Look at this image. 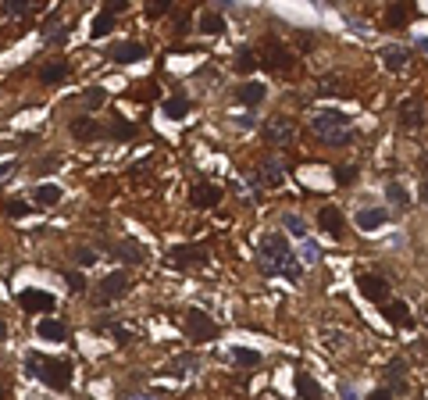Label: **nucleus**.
<instances>
[{
	"instance_id": "1",
	"label": "nucleus",
	"mask_w": 428,
	"mask_h": 400,
	"mask_svg": "<svg viewBox=\"0 0 428 400\" xmlns=\"http://www.w3.org/2000/svg\"><path fill=\"white\" fill-rule=\"evenodd\" d=\"M257 261H261V272L264 275H282V279L296 283L303 268L296 261V254L289 251V243L282 232H264L261 236V251H257Z\"/></svg>"
},
{
	"instance_id": "2",
	"label": "nucleus",
	"mask_w": 428,
	"mask_h": 400,
	"mask_svg": "<svg viewBox=\"0 0 428 400\" xmlns=\"http://www.w3.org/2000/svg\"><path fill=\"white\" fill-rule=\"evenodd\" d=\"M311 129H314V136L325 140L328 147H346V143L353 140V121H350V114L339 111V108L318 111V114L311 118Z\"/></svg>"
},
{
	"instance_id": "3",
	"label": "nucleus",
	"mask_w": 428,
	"mask_h": 400,
	"mask_svg": "<svg viewBox=\"0 0 428 400\" xmlns=\"http://www.w3.org/2000/svg\"><path fill=\"white\" fill-rule=\"evenodd\" d=\"M25 368H29V376L43 379L50 390H68L72 386V372H75L68 357H43V354H29Z\"/></svg>"
},
{
	"instance_id": "4",
	"label": "nucleus",
	"mask_w": 428,
	"mask_h": 400,
	"mask_svg": "<svg viewBox=\"0 0 428 400\" xmlns=\"http://www.w3.org/2000/svg\"><path fill=\"white\" fill-rule=\"evenodd\" d=\"M264 136H268L271 147H289L296 140V121L289 114H275V118L264 121Z\"/></svg>"
},
{
	"instance_id": "5",
	"label": "nucleus",
	"mask_w": 428,
	"mask_h": 400,
	"mask_svg": "<svg viewBox=\"0 0 428 400\" xmlns=\"http://www.w3.org/2000/svg\"><path fill=\"white\" fill-rule=\"evenodd\" d=\"M186 336L193 343H207V340H214V336H218V325H214V318H207L204 311H197V307H190L186 311Z\"/></svg>"
},
{
	"instance_id": "6",
	"label": "nucleus",
	"mask_w": 428,
	"mask_h": 400,
	"mask_svg": "<svg viewBox=\"0 0 428 400\" xmlns=\"http://www.w3.org/2000/svg\"><path fill=\"white\" fill-rule=\"evenodd\" d=\"M125 290H129V272H111V275H104L100 279V286H97V304H111V300H118V297H125Z\"/></svg>"
},
{
	"instance_id": "7",
	"label": "nucleus",
	"mask_w": 428,
	"mask_h": 400,
	"mask_svg": "<svg viewBox=\"0 0 428 400\" xmlns=\"http://www.w3.org/2000/svg\"><path fill=\"white\" fill-rule=\"evenodd\" d=\"M293 50L289 47H282L279 40H268L264 43V61H261V65L268 68V72H289L293 68Z\"/></svg>"
},
{
	"instance_id": "8",
	"label": "nucleus",
	"mask_w": 428,
	"mask_h": 400,
	"mask_svg": "<svg viewBox=\"0 0 428 400\" xmlns=\"http://www.w3.org/2000/svg\"><path fill=\"white\" fill-rule=\"evenodd\" d=\"M357 290L368 300H375V304H389V283L382 279L379 272H360L357 275Z\"/></svg>"
},
{
	"instance_id": "9",
	"label": "nucleus",
	"mask_w": 428,
	"mask_h": 400,
	"mask_svg": "<svg viewBox=\"0 0 428 400\" xmlns=\"http://www.w3.org/2000/svg\"><path fill=\"white\" fill-rule=\"evenodd\" d=\"M168 258L175 268H204L211 261V251L207 247H171Z\"/></svg>"
},
{
	"instance_id": "10",
	"label": "nucleus",
	"mask_w": 428,
	"mask_h": 400,
	"mask_svg": "<svg viewBox=\"0 0 428 400\" xmlns=\"http://www.w3.org/2000/svg\"><path fill=\"white\" fill-rule=\"evenodd\" d=\"M282 179H286V158L282 154H268L261 161V182L275 190V186H282Z\"/></svg>"
},
{
	"instance_id": "11",
	"label": "nucleus",
	"mask_w": 428,
	"mask_h": 400,
	"mask_svg": "<svg viewBox=\"0 0 428 400\" xmlns=\"http://www.w3.org/2000/svg\"><path fill=\"white\" fill-rule=\"evenodd\" d=\"M318 225H321V232H328L332 239H343V232H346L343 211H339V207H332V204L318 211Z\"/></svg>"
},
{
	"instance_id": "12",
	"label": "nucleus",
	"mask_w": 428,
	"mask_h": 400,
	"mask_svg": "<svg viewBox=\"0 0 428 400\" xmlns=\"http://www.w3.org/2000/svg\"><path fill=\"white\" fill-rule=\"evenodd\" d=\"M218 200H222V186H214V182H207V179L193 182V190H190V204L193 207H214Z\"/></svg>"
},
{
	"instance_id": "13",
	"label": "nucleus",
	"mask_w": 428,
	"mask_h": 400,
	"mask_svg": "<svg viewBox=\"0 0 428 400\" xmlns=\"http://www.w3.org/2000/svg\"><path fill=\"white\" fill-rule=\"evenodd\" d=\"M400 129H404V133L425 129V108H421L418 101H404V104H400Z\"/></svg>"
},
{
	"instance_id": "14",
	"label": "nucleus",
	"mask_w": 428,
	"mask_h": 400,
	"mask_svg": "<svg viewBox=\"0 0 428 400\" xmlns=\"http://www.w3.org/2000/svg\"><path fill=\"white\" fill-rule=\"evenodd\" d=\"M18 304L25 307V311H40V315H43V311H54V304H57V300H54L47 290H22Z\"/></svg>"
},
{
	"instance_id": "15",
	"label": "nucleus",
	"mask_w": 428,
	"mask_h": 400,
	"mask_svg": "<svg viewBox=\"0 0 428 400\" xmlns=\"http://www.w3.org/2000/svg\"><path fill=\"white\" fill-rule=\"evenodd\" d=\"M107 57H111V61H118V65H129V61H143V57H146V47H143V43H136V40H129V43L111 47V50H107Z\"/></svg>"
},
{
	"instance_id": "16",
	"label": "nucleus",
	"mask_w": 428,
	"mask_h": 400,
	"mask_svg": "<svg viewBox=\"0 0 428 400\" xmlns=\"http://www.w3.org/2000/svg\"><path fill=\"white\" fill-rule=\"evenodd\" d=\"M385 376H389V393H407V361L404 357H392Z\"/></svg>"
},
{
	"instance_id": "17",
	"label": "nucleus",
	"mask_w": 428,
	"mask_h": 400,
	"mask_svg": "<svg viewBox=\"0 0 428 400\" xmlns=\"http://www.w3.org/2000/svg\"><path fill=\"white\" fill-rule=\"evenodd\" d=\"M382 315L392 322V325H400V329H407L414 318H411V307L404 304V300H389V304H382Z\"/></svg>"
},
{
	"instance_id": "18",
	"label": "nucleus",
	"mask_w": 428,
	"mask_h": 400,
	"mask_svg": "<svg viewBox=\"0 0 428 400\" xmlns=\"http://www.w3.org/2000/svg\"><path fill=\"white\" fill-rule=\"evenodd\" d=\"M382 61L389 72H404L407 61H411V50L407 47H382Z\"/></svg>"
},
{
	"instance_id": "19",
	"label": "nucleus",
	"mask_w": 428,
	"mask_h": 400,
	"mask_svg": "<svg viewBox=\"0 0 428 400\" xmlns=\"http://www.w3.org/2000/svg\"><path fill=\"white\" fill-rule=\"evenodd\" d=\"M385 218H389V211L385 207H364V211H357V225L360 229H379V225H385Z\"/></svg>"
},
{
	"instance_id": "20",
	"label": "nucleus",
	"mask_w": 428,
	"mask_h": 400,
	"mask_svg": "<svg viewBox=\"0 0 428 400\" xmlns=\"http://www.w3.org/2000/svg\"><path fill=\"white\" fill-rule=\"evenodd\" d=\"M197 29L204 36H222L225 33V18L218 15V11H204L200 18H197Z\"/></svg>"
},
{
	"instance_id": "21",
	"label": "nucleus",
	"mask_w": 428,
	"mask_h": 400,
	"mask_svg": "<svg viewBox=\"0 0 428 400\" xmlns=\"http://www.w3.org/2000/svg\"><path fill=\"white\" fill-rule=\"evenodd\" d=\"M296 393L303 397V400H321V383L314 379V376H307V372H296Z\"/></svg>"
},
{
	"instance_id": "22",
	"label": "nucleus",
	"mask_w": 428,
	"mask_h": 400,
	"mask_svg": "<svg viewBox=\"0 0 428 400\" xmlns=\"http://www.w3.org/2000/svg\"><path fill=\"white\" fill-rule=\"evenodd\" d=\"M411 18H414V4H392V8H385V25H392V29H404Z\"/></svg>"
},
{
	"instance_id": "23",
	"label": "nucleus",
	"mask_w": 428,
	"mask_h": 400,
	"mask_svg": "<svg viewBox=\"0 0 428 400\" xmlns=\"http://www.w3.org/2000/svg\"><path fill=\"white\" fill-rule=\"evenodd\" d=\"M264 94H268V89H264L261 82H243V86H239V94H236V97H239L243 104H247V108H257V104L264 101Z\"/></svg>"
},
{
	"instance_id": "24",
	"label": "nucleus",
	"mask_w": 428,
	"mask_h": 400,
	"mask_svg": "<svg viewBox=\"0 0 428 400\" xmlns=\"http://www.w3.org/2000/svg\"><path fill=\"white\" fill-rule=\"evenodd\" d=\"M72 136H75V140H93V136H100L97 118H72Z\"/></svg>"
},
{
	"instance_id": "25",
	"label": "nucleus",
	"mask_w": 428,
	"mask_h": 400,
	"mask_svg": "<svg viewBox=\"0 0 428 400\" xmlns=\"http://www.w3.org/2000/svg\"><path fill=\"white\" fill-rule=\"evenodd\" d=\"M36 332L43 336V340H65V336H68L65 322H57V318H43V322L36 325Z\"/></svg>"
},
{
	"instance_id": "26",
	"label": "nucleus",
	"mask_w": 428,
	"mask_h": 400,
	"mask_svg": "<svg viewBox=\"0 0 428 400\" xmlns=\"http://www.w3.org/2000/svg\"><path fill=\"white\" fill-rule=\"evenodd\" d=\"M385 197L392 200L396 211H407V207H411V193L400 186V182H385Z\"/></svg>"
},
{
	"instance_id": "27",
	"label": "nucleus",
	"mask_w": 428,
	"mask_h": 400,
	"mask_svg": "<svg viewBox=\"0 0 428 400\" xmlns=\"http://www.w3.org/2000/svg\"><path fill=\"white\" fill-rule=\"evenodd\" d=\"M232 68H236L239 75H250V72L257 68V54H254L250 47H243V50L236 54V61H232Z\"/></svg>"
},
{
	"instance_id": "28",
	"label": "nucleus",
	"mask_w": 428,
	"mask_h": 400,
	"mask_svg": "<svg viewBox=\"0 0 428 400\" xmlns=\"http://www.w3.org/2000/svg\"><path fill=\"white\" fill-rule=\"evenodd\" d=\"M114 258H121V261H139L143 258V247H139V243H111V247H107Z\"/></svg>"
},
{
	"instance_id": "29",
	"label": "nucleus",
	"mask_w": 428,
	"mask_h": 400,
	"mask_svg": "<svg viewBox=\"0 0 428 400\" xmlns=\"http://www.w3.org/2000/svg\"><path fill=\"white\" fill-rule=\"evenodd\" d=\"M186 111H190V97L186 94H175V97L165 101V114L168 118H186Z\"/></svg>"
},
{
	"instance_id": "30",
	"label": "nucleus",
	"mask_w": 428,
	"mask_h": 400,
	"mask_svg": "<svg viewBox=\"0 0 428 400\" xmlns=\"http://www.w3.org/2000/svg\"><path fill=\"white\" fill-rule=\"evenodd\" d=\"M33 197H36V204L50 207V204H57V200H61V186H54V182H40Z\"/></svg>"
},
{
	"instance_id": "31",
	"label": "nucleus",
	"mask_w": 428,
	"mask_h": 400,
	"mask_svg": "<svg viewBox=\"0 0 428 400\" xmlns=\"http://www.w3.org/2000/svg\"><path fill=\"white\" fill-rule=\"evenodd\" d=\"M43 82H61V79H68V61H50V65L40 72Z\"/></svg>"
},
{
	"instance_id": "32",
	"label": "nucleus",
	"mask_w": 428,
	"mask_h": 400,
	"mask_svg": "<svg viewBox=\"0 0 428 400\" xmlns=\"http://www.w3.org/2000/svg\"><path fill=\"white\" fill-rule=\"evenodd\" d=\"M107 133H111L114 140H132V136H136V121H125V118H114Z\"/></svg>"
},
{
	"instance_id": "33",
	"label": "nucleus",
	"mask_w": 428,
	"mask_h": 400,
	"mask_svg": "<svg viewBox=\"0 0 428 400\" xmlns=\"http://www.w3.org/2000/svg\"><path fill=\"white\" fill-rule=\"evenodd\" d=\"M232 361L247 364V368H257L261 364V354L257 350H247V347H232Z\"/></svg>"
},
{
	"instance_id": "34",
	"label": "nucleus",
	"mask_w": 428,
	"mask_h": 400,
	"mask_svg": "<svg viewBox=\"0 0 428 400\" xmlns=\"http://www.w3.org/2000/svg\"><path fill=\"white\" fill-rule=\"evenodd\" d=\"M29 211H33V204H25V200H4V214H8V218H25V214Z\"/></svg>"
},
{
	"instance_id": "35",
	"label": "nucleus",
	"mask_w": 428,
	"mask_h": 400,
	"mask_svg": "<svg viewBox=\"0 0 428 400\" xmlns=\"http://www.w3.org/2000/svg\"><path fill=\"white\" fill-rule=\"evenodd\" d=\"M111 29H114V15H107V11H100V15L93 18V36L100 40V36H107V33H111Z\"/></svg>"
},
{
	"instance_id": "36",
	"label": "nucleus",
	"mask_w": 428,
	"mask_h": 400,
	"mask_svg": "<svg viewBox=\"0 0 428 400\" xmlns=\"http://www.w3.org/2000/svg\"><path fill=\"white\" fill-rule=\"evenodd\" d=\"M82 101H86V108H100V104H107V89H100V86H89L86 94H82Z\"/></svg>"
},
{
	"instance_id": "37",
	"label": "nucleus",
	"mask_w": 428,
	"mask_h": 400,
	"mask_svg": "<svg viewBox=\"0 0 428 400\" xmlns=\"http://www.w3.org/2000/svg\"><path fill=\"white\" fill-rule=\"evenodd\" d=\"M0 8H4V15H15V18H22V15L29 11V0H4V4H0Z\"/></svg>"
},
{
	"instance_id": "38",
	"label": "nucleus",
	"mask_w": 428,
	"mask_h": 400,
	"mask_svg": "<svg viewBox=\"0 0 428 400\" xmlns=\"http://www.w3.org/2000/svg\"><path fill=\"white\" fill-rule=\"evenodd\" d=\"M353 179H357V168L353 165H339V168H335V182H339V186H350Z\"/></svg>"
},
{
	"instance_id": "39",
	"label": "nucleus",
	"mask_w": 428,
	"mask_h": 400,
	"mask_svg": "<svg viewBox=\"0 0 428 400\" xmlns=\"http://www.w3.org/2000/svg\"><path fill=\"white\" fill-rule=\"evenodd\" d=\"M282 222H286V229H289L293 236H300V239H303V232H307V225H303V218H300V214H286Z\"/></svg>"
},
{
	"instance_id": "40",
	"label": "nucleus",
	"mask_w": 428,
	"mask_h": 400,
	"mask_svg": "<svg viewBox=\"0 0 428 400\" xmlns=\"http://www.w3.org/2000/svg\"><path fill=\"white\" fill-rule=\"evenodd\" d=\"M168 11H171L168 0H150V4H146V15H150V18H165Z\"/></svg>"
},
{
	"instance_id": "41",
	"label": "nucleus",
	"mask_w": 428,
	"mask_h": 400,
	"mask_svg": "<svg viewBox=\"0 0 428 400\" xmlns=\"http://www.w3.org/2000/svg\"><path fill=\"white\" fill-rule=\"evenodd\" d=\"M182 368H197V357H193V354H182V357H175V361L168 364V372H182Z\"/></svg>"
},
{
	"instance_id": "42",
	"label": "nucleus",
	"mask_w": 428,
	"mask_h": 400,
	"mask_svg": "<svg viewBox=\"0 0 428 400\" xmlns=\"http://www.w3.org/2000/svg\"><path fill=\"white\" fill-rule=\"evenodd\" d=\"M75 258H79V265H86V268H89V265H97V251H89V247H79V251H75Z\"/></svg>"
},
{
	"instance_id": "43",
	"label": "nucleus",
	"mask_w": 428,
	"mask_h": 400,
	"mask_svg": "<svg viewBox=\"0 0 428 400\" xmlns=\"http://www.w3.org/2000/svg\"><path fill=\"white\" fill-rule=\"evenodd\" d=\"M65 279H68V286H72L75 293H82V290H86V279H82L79 272H65Z\"/></svg>"
},
{
	"instance_id": "44",
	"label": "nucleus",
	"mask_w": 428,
	"mask_h": 400,
	"mask_svg": "<svg viewBox=\"0 0 428 400\" xmlns=\"http://www.w3.org/2000/svg\"><path fill=\"white\" fill-rule=\"evenodd\" d=\"M125 400H165L161 393H146V390H139V393H129Z\"/></svg>"
},
{
	"instance_id": "45",
	"label": "nucleus",
	"mask_w": 428,
	"mask_h": 400,
	"mask_svg": "<svg viewBox=\"0 0 428 400\" xmlns=\"http://www.w3.org/2000/svg\"><path fill=\"white\" fill-rule=\"evenodd\" d=\"M125 8H129L125 0H111V4H107L104 11H107V15H121V11H125Z\"/></svg>"
},
{
	"instance_id": "46",
	"label": "nucleus",
	"mask_w": 428,
	"mask_h": 400,
	"mask_svg": "<svg viewBox=\"0 0 428 400\" xmlns=\"http://www.w3.org/2000/svg\"><path fill=\"white\" fill-rule=\"evenodd\" d=\"M303 258H307V261H318V247H314V243H303Z\"/></svg>"
},
{
	"instance_id": "47",
	"label": "nucleus",
	"mask_w": 428,
	"mask_h": 400,
	"mask_svg": "<svg viewBox=\"0 0 428 400\" xmlns=\"http://www.w3.org/2000/svg\"><path fill=\"white\" fill-rule=\"evenodd\" d=\"M368 400H392V393H389V390H372Z\"/></svg>"
},
{
	"instance_id": "48",
	"label": "nucleus",
	"mask_w": 428,
	"mask_h": 400,
	"mask_svg": "<svg viewBox=\"0 0 428 400\" xmlns=\"http://www.w3.org/2000/svg\"><path fill=\"white\" fill-rule=\"evenodd\" d=\"M8 393H11V386H8V376L0 372V400H8Z\"/></svg>"
},
{
	"instance_id": "49",
	"label": "nucleus",
	"mask_w": 428,
	"mask_h": 400,
	"mask_svg": "<svg viewBox=\"0 0 428 400\" xmlns=\"http://www.w3.org/2000/svg\"><path fill=\"white\" fill-rule=\"evenodd\" d=\"M339 393H343V400H357V397H353V386H350V383H339Z\"/></svg>"
},
{
	"instance_id": "50",
	"label": "nucleus",
	"mask_w": 428,
	"mask_h": 400,
	"mask_svg": "<svg viewBox=\"0 0 428 400\" xmlns=\"http://www.w3.org/2000/svg\"><path fill=\"white\" fill-rule=\"evenodd\" d=\"M236 129H243V133L254 129V118H236Z\"/></svg>"
},
{
	"instance_id": "51",
	"label": "nucleus",
	"mask_w": 428,
	"mask_h": 400,
	"mask_svg": "<svg viewBox=\"0 0 428 400\" xmlns=\"http://www.w3.org/2000/svg\"><path fill=\"white\" fill-rule=\"evenodd\" d=\"M15 168V161H0V182H4L8 179V172Z\"/></svg>"
},
{
	"instance_id": "52",
	"label": "nucleus",
	"mask_w": 428,
	"mask_h": 400,
	"mask_svg": "<svg viewBox=\"0 0 428 400\" xmlns=\"http://www.w3.org/2000/svg\"><path fill=\"white\" fill-rule=\"evenodd\" d=\"M421 200H425V204H428V179H425V182H421Z\"/></svg>"
},
{
	"instance_id": "53",
	"label": "nucleus",
	"mask_w": 428,
	"mask_h": 400,
	"mask_svg": "<svg viewBox=\"0 0 428 400\" xmlns=\"http://www.w3.org/2000/svg\"><path fill=\"white\" fill-rule=\"evenodd\" d=\"M4 336H8V329H4V322H0V340H4Z\"/></svg>"
},
{
	"instance_id": "54",
	"label": "nucleus",
	"mask_w": 428,
	"mask_h": 400,
	"mask_svg": "<svg viewBox=\"0 0 428 400\" xmlns=\"http://www.w3.org/2000/svg\"><path fill=\"white\" fill-rule=\"evenodd\" d=\"M425 168H428V154H425Z\"/></svg>"
}]
</instances>
